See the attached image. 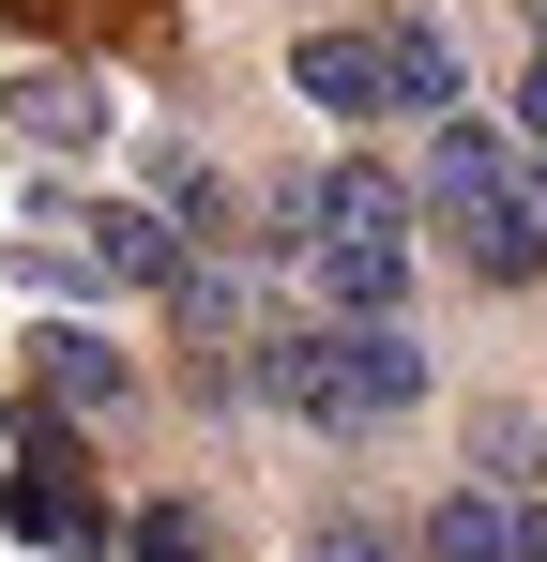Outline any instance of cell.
<instances>
[{
	"mask_svg": "<svg viewBox=\"0 0 547 562\" xmlns=\"http://www.w3.org/2000/svg\"><path fill=\"white\" fill-rule=\"evenodd\" d=\"M426 213L456 228V259L487 289L547 274V213H533V183H517V137H502V122H442V137H426Z\"/></svg>",
	"mask_w": 547,
	"mask_h": 562,
	"instance_id": "1",
	"label": "cell"
},
{
	"mask_svg": "<svg viewBox=\"0 0 547 562\" xmlns=\"http://www.w3.org/2000/svg\"><path fill=\"white\" fill-rule=\"evenodd\" d=\"M259 395H289L304 426H395L426 395V350L395 319H320V335H259Z\"/></svg>",
	"mask_w": 547,
	"mask_h": 562,
	"instance_id": "2",
	"label": "cell"
},
{
	"mask_svg": "<svg viewBox=\"0 0 547 562\" xmlns=\"http://www.w3.org/2000/svg\"><path fill=\"white\" fill-rule=\"evenodd\" d=\"M0 517H15L31 548H62V562H122V502L91 486L77 426H62V395H31V411H15V471H0Z\"/></svg>",
	"mask_w": 547,
	"mask_h": 562,
	"instance_id": "3",
	"label": "cell"
},
{
	"mask_svg": "<svg viewBox=\"0 0 547 562\" xmlns=\"http://www.w3.org/2000/svg\"><path fill=\"white\" fill-rule=\"evenodd\" d=\"M304 259H320V289H335L350 319H395V289H411V198L380 183V168L304 183Z\"/></svg>",
	"mask_w": 547,
	"mask_h": 562,
	"instance_id": "4",
	"label": "cell"
},
{
	"mask_svg": "<svg viewBox=\"0 0 547 562\" xmlns=\"http://www.w3.org/2000/svg\"><path fill=\"white\" fill-rule=\"evenodd\" d=\"M62 228L91 244V274H107V289H182V274H198L182 228H168V213H137V198H91V213H62Z\"/></svg>",
	"mask_w": 547,
	"mask_h": 562,
	"instance_id": "5",
	"label": "cell"
},
{
	"mask_svg": "<svg viewBox=\"0 0 547 562\" xmlns=\"http://www.w3.org/2000/svg\"><path fill=\"white\" fill-rule=\"evenodd\" d=\"M15 31H46V46H107V61H153L182 31V0H0Z\"/></svg>",
	"mask_w": 547,
	"mask_h": 562,
	"instance_id": "6",
	"label": "cell"
},
{
	"mask_svg": "<svg viewBox=\"0 0 547 562\" xmlns=\"http://www.w3.org/2000/svg\"><path fill=\"white\" fill-rule=\"evenodd\" d=\"M289 77H304V106H335V122L395 106V61H380V31H304V46H289Z\"/></svg>",
	"mask_w": 547,
	"mask_h": 562,
	"instance_id": "7",
	"label": "cell"
},
{
	"mask_svg": "<svg viewBox=\"0 0 547 562\" xmlns=\"http://www.w3.org/2000/svg\"><path fill=\"white\" fill-rule=\"evenodd\" d=\"M0 106H15V137H31V153H91V137H107V92H91L77 61H31Z\"/></svg>",
	"mask_w": 547,
	"mask_h": 562,
	"instance_id": "8",
	"label": "cell"
},
{
	"mask_svg": "<svg viewBox=\"0 0 547 562\" xmlns=\"http://www.w3.org/2000/svg\"><path fill=\"white\" fill-rule=\"evenodd\" d=\"M380 61H395V106H426V122L471 106V92H456V31H442V15H395V31H380Z\"/></svg>",
	"mask_w": 547,
	"mask_h": 562,
	"instance_id": "9",
	"label": "cell"
},
{
	"mask_svg": "<svg viewBox=\"0 0 547 562\" xmlns=\"http://www.w3.org/2000/svg\"><path fill=\"white\" fill-rule=\"evenodd\" d=\"M31 366H46L62 411H107V395H122V350H107L91 319H46V335H31Z\"/></svg>",
	"mask_w": 547,
	"mask_h": 562,
	"instance_id": "10",
	"label": "cell"
},
{
	"mask_svg": "<svg viewBox=\"0 0 547 562\" xmlns=\"http://www.w3.org/2000/svg\"><path fill=\"white\" fill-rule=\"evenodd\" d=\"M411 562H517V502H502V486H456Z\"/></svg>",
	"mask_w": 547,
	"mask_h": 562,
	"instance_id": "11",
	"label": "cell"
},
{
	"mask_svg": "<svg viewBox=\"0 0 547 562\" xmlns=\"http://www.w3.org/2000/svg\"><path fill=\"white\" fill-rule=\"evenodd\" d=\"M122 562H198V502H153V517H122Z\"/></svg>",
	"mask_w": 547,
	"mask_h": 562,
	"instance_id": "12",
	"label": "cell"
},
{
	"mask_svg": "<svg viewBox=\"0 0 547 562\" xmlns=\"http://www.w3.org/2000/svg\"><path fill=\"white\" fill-rule=\"evenodd\" d=\"M517 153H533V213H547V61H533V92H517Z\"/></svg>",
	"mask_w": 547,
	"mask_h": 562,
	"instance_id": "13",
	"label": "cell"
},
{
	"mask_svg": "<svg viewBox=\"0 0 547 562\" xmlns=\"http://www.w3.org/2000/svg\"><path fill=\"white\" fill-rule=\"evenodd\" d=\"M304 562H395V532H365V517H335V532H320Z\"/></svg>",
	"mask_w": 547,
	"mask_h": 562,
	"instance_id": "14",
	"label": "cell"
}]
</instances>
